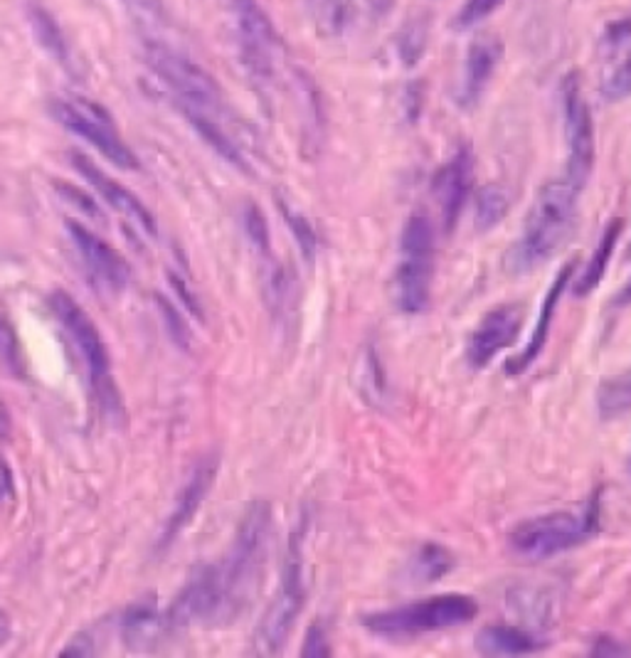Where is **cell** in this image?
Here are the masks:
<instances>
[{
    "label": "cell",
    "instance_id": "1",
    "mask_svg": "<svg viewBox=\"0 0 631 658\" xmlns=\"http://www.w3.org/2000/svg\"><path fill=\"white\" fill-rule=\"evenodd\" d=\"M579 193H583V188H577L567 178H555V181H548L540 188L528 211L523 229H520V237L504 257L508 274L518 276L533 272L565 245L575 225Z\"/></svg>",
    "mask_w": 631,
    "mask_h": 658
},
{
    "label": "cell",
    "instance_id": "2",
    "mask_svg": "<svg viewBox=\"0 0 631 658\" xmlns=\"http://www.w3.org/2000/svg\"><path fill=\"white\" fill-rule=\"evenodd\" d=\"M599 515H602V498L595 491L575 511H555L514 525L508 533V545L526 560H550L593 541L599 533Z\"/></svg>",
    "mask_w": 631,
    "mask_h": 658
},
{
    "label": "cell",
    "instance_id": "3",
    "mask_svg": "<svg viewBox=\"0 0 631 658\" xmlns=\"http://www.w3.org/2000/svg\"><path fill=\"white\" fill-rule=\"evenodd\" d=\"M308 533V515H302V521L294 527L292 537L286 545V557L282 567V582L274 594L272 604L267 606L262 622L255 634V654L257 656H277L284 649L289 636L302 616L306 602V582H304V547Z\"/></svg>",
    "mask_w": 631,
    "mask_h": 658
},
{
    "label": "cell",
    "instance_id": "4",
    "mask_svg": "<svg viewBox=\"0 0 631 658\" xmlns=\"http://www.w3.org/2000/svg\"><path fill=\"white\" fill-rule=\"evenodd\" d=\"M269 533H272V506L267 501H252L237 525L227 563L219 567L225 585L223 614H239L252 597L267 560Z\"/></svg>",
    "mask_w": 631,
    "mask_h": 658
},
{
    "label": "cell",
    "instance_id": "5",
    "mask_svg": "<svg viewBox=\"0 0 631 658\" xmlns=\"http://www.w3.org/2000/svg\"><path fill=\"white\" fill-rule=\"evenodd\" d=\"M144 59L160 82L168 87V92L173 94L180 112H200L215 118L223 116V89L203 65H198L195 59H190L176 47L158 43V39H146Z\"/></svg>",
    "mask_w": 631,
    "mask_h": 658
},
{
    "label": "cell",
    "instance_id": "6",
    "mask_svg": "<svg viewBox=\"0 0 631 658\" xmlns=\"http://www.w3.org/2000/svg\"><path fill=\"white\" fill-rule=\"evenodd\" d=\"M435 279V227L427 213L407 217L399 239V262L395 269V304L403 314L427 311Z\"/></svg>",
    "mask_w": 631,
    "mask_h": 658
},
{
    "label": "cell",
    "instance_id": "7",
    "mask_svg": "<svg viewBox=\"0 0 631 658\" xmlns=\"http://www.w3.org/2000/svg\"><path fill=\"white\" fill-rule=\"evenodd\" d=\"M478 614V604L466 594H442L429 597L422 602H413L397 610L373 612L360 616V624L370 634L385 636V639H405V636H419L452 626L469 624Z\"/></svg>",
    "mask_w": 631,
    "mask_h": 658
},
{
    "label": "cell",
    "instance_id": "8",
    "mask_svg": "<svg viewBox=\"0 0 631 658\" xmlns=\"http://www.w3.org/2000/svg\"><path fill=\"white\" fill-rule=\"evenodd\" d=\"M49 308H53L57 321L65 326V331L69 333V338H72L77 351L82 353L89 373V383H92V390L97 395L99 405H102L106 412L114 410L119 405V395L112 377V358H109L102 331H99L97 324L89 318L84 308L79 306L67 292H55L49 296Z\"/></svg>",
    "mask_w": 631,
    "mask_h": 658
},
{
    "label": "cell",
    "instance_id": "9",
    "mask_svg": "<svg viewBox=\"0 0 631 658\" xmlns=\"http://www.w3.org/2000/svg\"><path fill=\"white\" fill-rule=\"evenodd\" d=\"M49 112H53L57 124H63L67 132H72L75 136L84 138V141L94 146L106 161H112L119 168H126V171H136L138 168V158L134 156L132 148L126 146L112 114H109L102 104H97L87 97L67 94L53 99V102H49Z\"/></svg>",
    "mask_w": 631,
    "mask_h": 658
},
{
    "label": "cell",
    "instance_id": "10",
    "mask_svg": "<svg viewBox=\"0 0 631 658\" xmlns=\"http://www.w3.org/2000/svg\"><path fill=\"white\" fill-rule=\"evenodd\" d=\"M233 15L239 57H243L247 75L252 77L255 84L269 87L274 82L279 53V35L272 18L259 5V0H233Z\"/></svg>",
    "mask_w": 631,
    "mask_h": 658
},
{
    "label": "cell",
    "instance_id": "11",
    "mask_svg": "<svg viewBox=\"0 0 631 658\" xmlns=\"http://www.w3.org/2000/svg\"><path fill=\"white\" fill-rule=\"evenodd\" d=\"M560 97H563L565 136L570 154L565 178L573 181L577 188H585L595 168V122L575 72H570L563 79Z\"/></svg>",
    "mask_w": 631,
    "mask_h": 658
},
{
    "label": "cell",
    "instance_id": "12",
    "mask_svg": "<svg viewBox=\"0 0 631 658\" xmlns=\"http://www.w3.org/2000/svg\"><path fill=\"white\" fill-rule=\"evenodd\" d=\"M225 610L223 570L217 565H205L193 572L183 592L176 597L166 614V629H188L198 622H207Z\"/></svg>",
    "mask_w": 631,
    "mask_h": 658
},
{
    "label": "cell",
    "instance_id": "13",
    "mask_svg": "<svg viewBox=\"0 0 631 658\" xmlns=\"http://www.w3.org/2000/svg\"><path fill=\"white\" fill-rule=\"evenodd\" d=\"M520 324H523V314L520 308L514 304L498 306L494 311H488L484 318H481L478 326L469 333L466 341V361L474 371H484L494 358L506 351V348L514 345L518 341L520 333Z\"/></svg>",
    "mask_w": 631,
    "mask_h": 658
},
{
    "label": "cell",
    "instance_id": "14",
    "mask_svg": "<svg viewBox=\"0 0 631 658\" xmlns=\"http://www.w3.org/2000/svg\"><path fill=\"white\" fill-rule=\"evenodd\" d=\"M472 183H474V154H472V146L462 144L452 154V158L439 168L432 183L439 215H442V227L447 235L454 232L459 217H462L466 197L472 193Z\"/></svg>",
    "mask_w": 631,
    "mask_h": 658
},
{
    "label": "cell",
    "instance_id": "15",
    "mask_svg": "<svg viewBox=\"0 0 631 658\" xmlns=\"http://www.w3.org/2000/svg\"><path fill=\"white\" fill-rule=\"evenodd\" d=\"M67 232L79 257H82L84 266L89 269V274L99 284L112 288V292L126 288L128 279H132V266H128L126 259L112 245L104 242L102 237L94 235L92 229H87L82 223H72V219L67 223Z\"/></svg>",
    "mask_w": 631,
    "mask_h": 658
},
{
    "label": "cell",
    "instance_id": "16",
    "mask_svg": "<svg viewBox=\"0 0 631 658\" xmlns=\"http://www.w3.org/2000/svg\"><path fill=\"white\" fill-rule=\"evenodd\" d=\"M69 158H72V166L75 171L84 178V181L94 188V191L99 193V197H104V201L114 207V211L122 213L128 223H134L136 227H142L144 232L148 235H156V217L154 213L148 211V207L138 201V197L128 191L126 185L116 183L109 178L102 168H99L92 158H87L84 154H77L72 151L69 154Z\"/></svg>",
    "mask_w": 631,
    "mask_h": 658
},
{
    "label": "cell",
    "instance_id": "17",
    "mask_svg": "<svg viewBox=\"0 0 631 658\" xmlns=\"http://www.w3.org/2000/svg\"><path fill=\"white\" fill-rule=\"evenodd\" d=\"M500 59H504V43H500V37L496 35H478L474 43L469 45L464 77L454 94V102L459 106L474 109L481 102V97H484Z\"/></svg>",
    "mask_w": 631,
    "mask_h": 658
},
{
    "label": "cell",
    "instance_id": "18",
    "mask_svg": "<svg viewBox=\"0 0 631 658\" xmlns=\"http://www.w3.org/2000/svg\"><path fill=\"white\" fill-rule=\"evenodd\" d=\"M217 472H219V456H215V454H207L195 464L193 472H190L188 484L183 486V491H180V496H178L173 513H170V518H168L164 537H160V547H168L190 523H193L200 506L205 503L210 488H213V484H215Z\"/></svg>",
    "mask_w": 631,
    "mask_h": 658
},
{
    "label": "cell",
    "instance_id": "19",
    "mask_svg": "<svg viewBox=\"0 0 631 658\" xmlns=\"http://www.w3.org/2000/svg\"><path fill=\"white\" fill-rule=\"evenodd\" d=\"M575 266H577V259H570V262L557 272L555 282L550 284L548 294L543 296V304H540L538 321L533 326V333H530V341L526 345V351L520 355H516V358H510V361L506 363V373L510 377L523 375L528 367L538 361V355H543L550 326H553V318H555V308L560 304V298H563V292L567 288V284L575 279Z\"/></svg>",
    "mask_w": 631,
    "mask_h": 658
},
{
    "label": "cell",
    "instance_id": "20",
    "mask_svg": "<svg viewBox=\"0 0 631 658\" xmlns=\"http://www.w3.org/2000/svg\"><path fill=\"white\" fill-rule=\"evenodd\" d=\"M308 18L324 39L346 37L358 23V0H306Z\"/></svg>",
    "mask_w": 631,
    "mask_h": 658
},
{
    "label": "cell",
    "instance_id": "21",
    "mask_svg": "<svg viewBox=\"0 0 631 658\" xmlns=\"http://www.w3.org/2000/svg\"><path fill=\"white\" fill-rule=\"evenodd\" d=\"M476 651L484 656H528L543 649L533 632L518 626H486L476 634Z\"/></svg>",
    "mask_w": 631,
    "mask_h": 658
},
{
    "label": "cell",
    "instance_id": "22",
    "mask_svg": "<svg viewBox=\"0 0 631 658\" xmlns=\"http://www.w3.org/2000/svg\"><path fill=\"white\" fill-rule=\"evenodd\" d=\"M622 229H624V223L619 217L607 225L602 237H599L593 257H589L585 272L575 274V284H573L575 296H579V298L589 296L599 284H602V279L607 274V266H609V262H612V254L617 249L619 237H622Z\"/></svg>",
    "mask_w": 631,
    "mask_h": 658
},
{
    "label": "cell",
    "instance_id": "23",
    "mask_svg": "<svg viewBox=\"0 0 631 658\" xmlns=\"http://www.w3.org/2000/svg\"><path fill=\"white\" fill-rule=\"evenodd\" d=\"M180 114L185 116V122L195 128V134L200 138H203V141L210 148H213V151L219 158H225L227 163L237 166L239 171H249V166L245 161L243 151H239V146L235 144V138L225 132V126H223V122H219V118L207 116V114H200V112H180Z\"/></svg>",
    "mask_w": 631,
    "mask_h": 658
},
{
    "label": "cell",
    "instance_id": "24",
    "mask_svg": "<svg viewBox=\"0 0 631 658\" xmlns=\"http://www.w3.org/2000/svg\"><path fill=\"white\" fill-rule=\"evenodd\" d=\"M27 20H30V27H33V35L37 39V45L43 47L49 57H55L57 63H67L69 47H67L63 27H59L55 15L49 13L45 5L30 3L27 5Z\"/></svg>",
    "mask_w": 631,
    "mask_h": 658
},
{
    "label": "cell",
    "instance_id": "25",
    "mask_svg": "<svg viewBox=\"0 0 631 658\" xmlns=\"http://www.w3.org/2000/svg\"><path fill=\"white\" fill-rule=\"evenodd\" d=\"M454 570V555L442 545L427 543L419 547L409 565V577L417 582H437Z\"/></svg>",
    "mask_w": 631,
    "mask_h": 658
},
{
    "label": "cell",
    "instance_id": "26",
    "mask_svg": "<svg viewBox=\"0 0 631 658\" xmlns=\"http://www.w3.org/2000/svg\"><path fill=\"white\" fill-rule=\"evenodd\" d=\"M510 211V195L504 185L488 183L476 193V217L474 225L478 232H488L496 225L504 223Z\"/></svg>",
    "mask_w": 631,
    "mask_h": 658
},
{
    "label": "cell",
    "instance_id": "27",
    "mask_svg": "<svg viewBox=\"0 0 631 658\" xmlns=\"http://www.w3.org/2000/svg\"><path fill=\"white\" fill-rule=\"evenodd\" d=\"M597 407L605 420H615V417L631 410V371L609 377V381L599 385Z\"/></svg>",
    "mask_w": 631,
    "mask_h": 658
},
{
    "label": "cell",
    "instance_id": "28",
    "mask_svg": "<svg viewBox=\"0 0 631 658\" xmlns=\"http://www.w3.org/2000/svg\"><path fill=\"white\" fill-rule=\"evenodd\" d=\"M277 203H279V213L284 215V223L289 225V229H292V235L298 245V252H302L306 262L312 264L316 259V249H318V237H316L314 225L308 223V217L302 211H296V207L289 203L286 197H277Z\"/></svg>",
    "mask_w": 631,
    "mask_h": 658
},
{
    "label": "cell",
    "instance_id": "29",
    "mask_svg": "<svg viewBox=\"0 0 631 658\" xmlns=\"http://www.w3.org/2000/svg\"><path fill=\"white\" fill-rule=\"evenodd\" d=\"M427 37H429V23L427 18L415 15L409 18L397 35V55L403 59L405 67H415L419 57L427 49Z\"/></svg>",
    "mask_w": 631,
    "mask_h": 658
},
{
    "label": "cell",
    "instance_id": "30",
    "mask_svg": "<svg viewBox=\"0 0 631 658\" xmlns=\"http://www.w3.org/2000/svg\"><path fill=\"white\" fill-rule=\"evenodd\" d=\"M358 381L363 383V385H360V393H363V397H365L368 402L383 400L385 393H387V383H385L383 363H380V358H378L373 345H368L365 353L360 355V375H358Z\"/></svg>",
    "mask_w": 631,
    "mask_h": 658
},
{
    "label": "cell",
    "instance_id": "31",
    "mask_svg": "<svg viewBox=\"0 0 631 658\" xmlns=\"http://www.w3.org/2000/svg\"><path fill=\"white\" fill-rule=\"evenodd\" d=\"M160 632V622L148 606H136V610L124 614V634L134 646H146L148 642H156Z\"/></svg>",
    "mask_w": 631,
    "mask_h": 658
},
{
    "label": "cell",
    "instance_id": "32",
    "mask_svg": "<svg viewBox=\"0 0 631 658\" xmlns=\"http://www.w3.org/2000/svg\"><path fill=\"white\" fill-rule=\"evenodd\" d=\"M243 225L255 252L262 259H272V239H269V225L262 207L255 203H247L243 211Z\"/></svg>",
    "mask_w": 631,
    "mask_h": 658
},
{
    "label": "cell",
    "instance_id": "33",
    "mask_svg": "<svg viewBox=\"0 0 631 658\" xmlns=\"http://www.w3.org/2000/svg\"><path fill=\"white\" fill-rule=\"evenodd\" d=\"M599 92H602L607 102H622V99L631 97V53L622 63L609 69L602 84H599Z\"/></svg>",
    "mask_w": 631,
    "mask_h": 658
},
{
    "label": "cell",
    "instance_id": "34",
    "mask_svg": "<svg viewBox=\"0 0 631 658\" xmlns=\"http://www.w3.org/2000/svg\"><path fill=\"white\" fill-rule=\"evenodd\" d=\"M156 304L160 308V314H164V324H166V331L170 336V341H173L178 348H183V351H190L193 336H190V328L185 324L183 314H180L178 308L170 304L164 294H156Z\"/></svg>",
    "mask_w": 631,
    "mask_h": 658
},
{
    "label": "cell",
    "instance_id": "35",
    "mask_svg": "<svg viewBox=\"0 0 631 658\" xmlns=\"http://www.w3.org/2000/svg\"><path fill=\"white\" fill-rule=\"evenodd\" d=\"M500 5H504V0H464V5L454 15V30H469L478 25L481 20L496 13Z\"/></svg>",
    "mask_w": 631,
    "mask_h": 658
},
{
    "label": "cell",
    "instance_id": "36",
    "mask_svg": "<svg viewBox=\"0 0 631 658\" xmlns=\"http://www.w3.org/2000/svg\"><path fill=\"white\" fill-rule=\"evenodd\" d=\"M0 358H3V363L10 367L13 373L23 371V365H20V341L15 336V328L10 326L8 318L0 316Z\"/></svg>",
    "mask_w": 631,
    "mask_h": 658
},
{
    "label": "cell",
    "instance_id": "37",
    "mask_svg": "<svg viewBox=\"0 0 631 658\" xmlns=\"http://www.w3.org/2000/svg\"><path fill=\"white\" fill-rule=\"evenodd\" d=\"M55 188H57V193L63 195L69 205L75 207V211H79V213L87 215V217H92V219H102V211H99V205H97L94 197H89L87 193L79 191V188L67 185V183H55Z\"/></svg>",
    "mask_w": 631,
    "mask_h": 658
},
{
    "label": "cell",
    "instance_id": "38",
    "mask_svg": "<svg viewBox=\"0 0 631 658\" xmlns=\"http://www.w3.org/2000/svg\"><path fill=\"white\" fill-rule=\"evenodd\" d=\"M302 656L304 658H326V656H330L328 634H326L324 626H320V622L308 626L306 639H304V646H302Z\"/></svg>",
    "mask_w": 631,
    "mask_h": 658
},
{
    "label": "cell",
    "instance_id": "39",
    "mask_svg": "<svg viewBox=\"0 0 631 658\" xmlns=\"http://www.w3.org/2000/svg\"><path fill=\"white\" fill-rule=\"evenodd\" d=\"M631 39V15L629 18H622V20H615L612 25H607L605 35H602V45L607 49H617L627 45Z\"/></svg>",
    "mask_w": 631,
    "mask_h": 658
},
{
    "label": "cell",
    "instance_id": "40",
    "mask_svg": "<svg viewBox=\"0 0 631 658\" xmlns=\"http://www.w3.org/2000/svg\"><path fill=\"white\" fill-rule=\"evenodd\" d=\"M168 282H170V286H173V292L178 294V298L183 302V306L188 308V311L193 314L195 318H203V306H200L198 296L190 292V286L183 282V279H180L178 274H168Z\"/></svg>",
    "mask_w": 631,
    "mask_h": 658
},
{
    "label": "cell",
    "instance_id": "41",
    "mask_svg": "<svg viewBox=\"0 0 631 658\" xmlns=\"http://www.w3.org/2000/svg\"><path fill=\"white\" fill-rule=\"evenodd\" d=\"M92 654H94V644L87 634L77 636L72 644H67L65 651H59V656H63V658H67V656H92Z\"/></svg>",
    "mask_w": 631,
    "mask_h": 658
},
{
    "label": "cell",
    "instance_id": "42",
    "mask_svg": "<svg viewBox=\"0 0 631 658\" xmlns=\"http://www.w3.org/2000/svg\"><path fill=\"white\" fill-rule=\"evenodd\" d=\"M627 654L622 644H615L609 636H605V639H599L597 646L593 649V656H622Z\"/></svg>",
    "mask_w": 631,
    "mask_h": 658
},
{
    "label": "cell",
    "instance_id": "43",
    "mask_svg": "<svg viewBox=\"0 0 631 658\" xmlns=\"http://www.w3.org/2000/svg\"><path fill=\"white\" fill-rule=\"evenodd\" d=\"M13 432V417H10L8 405L0 400V439H8Z\"/></svg>",
    "mask_w": 631,
    "mask_h": 658
},
{
    "label": "cell",
    "instance_id": "44",
    "mask_svg": "<svg viewBox=\"0 0 631 658\" xmlns=\"http://www.w3.org/2000/svg\"><path fill=\"white\" fill-rule=\"evenodd\" d=\"M612 306H615V308H624V306H631V279H629V282H627V286L622 288V292H619V294L615 296Z\"/></svg>",
    "mask_w": 631,
    "mask_h": 658
},
{
    "label": "cell",
    "instance_id": "45",
    "mask_svg": "<svg viewBox=\"0 0 631 658\" xmlns=\"http://www.w3.org/2000/svg\"><path fill=\"white\" fill-rule=\"evenodd\" d=\"M10 632H13V626H10L8 614L0 610V646H5L10 639Z\"/></svg>",
    "mask_w": 631,
    "mask_h": 658
},
{
    "label": "cell",
    "instance_id": "46",
    "mask_svg": "<svg viewBox=\"0 0 631 658\" xmlns=\"http://www.w3.org/2000/svg\"><path fill=\"white\" fill-rule=\"evenodd\" d=\"M365 5H368V8H373L375 13H383V10H387L390 0H365Z\"/></svg>",
    "mask_w": 631,
    "mask_h": 658
},
{
    "label": "cell",
    "instance_id": "47",
    "mask_svg": "<svg viewBox=\"0 0 631 658\" xmlns=\"http://www.w3.org/2000/svg\"><path fill=\"white\" fill-rule=\"evenodd\" d=\"M629 466H631V462H629Z\"/></svg>",
    "mask_w": 631,
    "mask_h": 658
}]
</instances>
